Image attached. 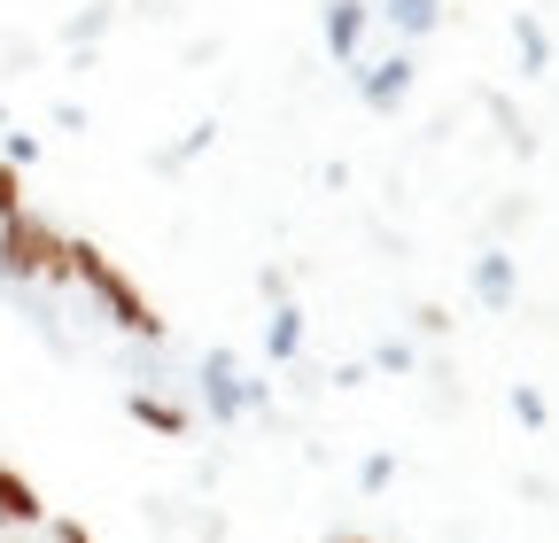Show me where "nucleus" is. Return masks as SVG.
Here are the masks:
<instances>
[{"instance_id": "3", "label": "nucleus", "mask_w": 559, "mask_h": 543, "mask_svg": "<svg viewBox=\"0 0 559 543\" xmlns=\"http://www.w3.org/2000/svg\"><path fill=\"white\" fill-rule=\"evenodd\" d=\"M194 381H202V403H210V420L218 427H234V420H249L257 403L272 396L264 381H241V358L218 342V350H202V365H194Z\"/></svg>"}, {"instance_id": "17", "label": "nucleus", "mask_w": 559, "mask_h": 543, "mask_svg": "<svg viewBox=\"0 0 559 543\" xmlns=\"http://www.w3.org/2000/svg\"><path fill=\"white\" fill-rule=\"evenodd\" d=\"M389 482H396V450H373V458H358V490H366V497H381Z\"/></svg>"}, {"instance_id": "5", "label": "nucleus", "mask_w": 559, "mask_h": 543, "mask_svg": "<svg viewBox=\"0 0 559 543\" xmlns=\"http://www.w3.org/2000/svg\"><path fill=\"white\" fill-rule=\"evenodd\" d=\"M366 24H373L366 0H326L319 32H326V55L342 62V71H358V62H366Z\"/></svg>"}, {"instance_id": "1", "label": "nucleus", "mask_w": 559, "mask_h": 543, "mask_svg": "<svg viewBox=\"0 0 559 543\" xmlns=\"http://www.w3.org/2000/svg\"><path fill=\"white\" fill-rule=\"evenodd\" d=\"M62 264H70V280H86V295L102 303V318L117 326V334H132V342H164V334H171V318L148 303V295H140V280H132V272L102 249V241H86V233H70L62 241Z\"/></svg>"}, {"instance_id": "9", "label": "nucleus", "mask_w": 559, "mask_h": 543, "mask_svg": "<svg viewBox=\"0 0 559 543\" xmlns=\"http://www.w3.org/2000/svg\"><path fill=\"white\" fill-rule=\"evenodd\" d=\"M373 16H389V32H396V47H412V39H428V32H443V0H381Z\"/></svg>"}, {"instance_id": "10", "label": "nucleus", "mask_w": 559, "mask_h": 543, "mask_svg": "<svg viewBox=\"0 0 559 543\" xmlns=\"http://www.w3.org/2000/svg\"><path fill=\"white\" fill-rule=\"evenodd\" d=\"M264 350H272V365H296V358H304V311H296V303H272Z\"/></svg>"}, {"instance_id": "20", "label": "nucleus", "mask_w": 559, "mask_h": 543, "mask_svg": "<svg viewBox=\"0 0 559 543\" xmlns=\"http://www.w3.org/2000/svg\"><path fill=\"white\" fill-rule=\"evenodd\" d=\"M257 295H264V303H296V288H288V272H280V264L257 272Z\"/></svg>"}, {"instance_id": "4", "label": "nucleus", "mask_w": 559, "mask_h": 543, "mask_svg": "<svg viewBox=\"0 0 559 543\" xmlns=\"http://www.w3.org/2000/svg\"><path fill=\"white\" fill-rule=\"evenodd\" d=\"M358 101L373 109V117H396L404 109V94H412V79H419V62H412V47H396V55H381V62H358Z\"/></svg>"}, {"instance_id": "6", "label": "nucleus", "mask_w": 559, "mask_h": 543, "mask_svg": "<svg viewBox=\"0 0 559 543\" xmlns=\"http://www.w3.org/2000/svg\"><path fill=\"white\" fill-rule=\"evenodd\" d=\"M124 420L148 427V435H164V443H179V435L194 427L187 403H171V396H156V388H132V396H124Z\"/></svg>"}, {"instance_id": "24", "label": "nucleus", "mask_w": 559, "mask_h": 543, "mask_svg": "<svg viewBox=\"0 0 559 543\" xmlns=\"http://www.w3.org/2000/svg\"><path fill=\"white\" fill-rule=\"evenodd\" d=\"M0 132H9V109H0Z\"/></svg>"}, {"instance_id": "8", "label": "nucleus", "mask_w": 559, "mask_h": 543, "mask_svg": "<svg viewBox=\"0 0 559 543\" xmlns=\"http://www.w3.org/2000/svg\"><path fill=\"white\" fill-rule=\"evenodd\" d=\"M474 303L498 311V318L513 311V256H506V249H481V256H474Z\"/></svg>"}, {"instance_id": "19", "label": "nucleus", "mask_w": 559, "mask_h": 543, "mask_svg": "<svg viewBox=\"0 0 559 543\" xmlns=\"http://www.w3.org/2000/svg\"><path fill=\"white\" fill-rule=\"evenodd\" d=\"M0 164L32 171V164H39V132H9V141H0Z\"/></svg>"}, {"instance_id": "22", "label": "nucleus", "mask_w": 559, "mask_h": 543, "mask_svg": "<svg viewBox=\"0 0 559 543\" xmlns=\"http://www.w3.org/2000/svg\"><path fill=\"white\" fill-rule=\"evenodd\" d=\"M47 535H55V543H94V528H86V520H47Z\"/></svg>"}, {"instance_id": "13", "label": "nucleus", "mask_w": 559, "mask_h": 543, "mask_svg": "<svg viewBox=\"0 0 559 543\" xmlns=\"http://www.w3.org/2000/svg\"><path fill=\"white\" fill-rule=\"evenodd\" d=\"M109 16H117V9H109V0H94V9H79V16H70V24H62V39H70V47H86V55H94V39L109 32Z\"/></svg>"}, {"instance_id": "16", "label": "nucleus", "mask_w": 559, "mask_h": 543, "mask_svg": "<svg viewBox=\"0 0 559 543\" xmlns=\"http://www.w3.org/2000/svg\"><path fill=\"white\" fill-rule=\"evenodd\" d=\"M506 403H513V420H521V427H551V403H544V388L513 381V396H506Z\"/></svg>"}, {"instance_id": "18", "label": "nucleus", "mask_w": 559, "mask_h": 543, "mask_svg": "<svg viewBox=\"0 0 559 543\" xmlns=\"http://www.w3.org/2000/svg\"><path fill=\"white\" fill-rule=\"evenodd\" d=\"M9 218H24V171L0 164V226H9Z\"/></svg>"}, {"instance_id": "23", "label": "nucleus", "mask_w": 559, "mask_h": 543, "mask_svg": "<svg viewBox=\"0 0 559 543\" xmlns=\"http://www.w3.org/2000/svg\"><path fill=\"white\" fill-rule=\"evenodd\" d=\"M326 543H366V535H326Z\"/></svg>"}, {"instance_id": "15", "label": "nucleus", "mask_w": 559, "mask_h": 543, "mask_svg": "<svg viewBox=\"0 0 559 543\" xmlns=\"http://www.w3.org/2000/svg\"><path fill=\"white\" fill-rule=\"evenodd\" d=\"M481 109H489V117H498V132H506V141H513V148H521V156H536V132H528V124H521V117H513V101H506V94H489V101H481Z\"/></svg>"}, {"instance_id": "2", "label": "nucleus", "mask_w": 559, "mask_h": 543, "mask_svg": "<svg viewBox=\"0 0 559 543\" xmlns=\"http://www.w3.org/2000/svg\"><path fill=\"white\" fill-rule=\"evenodd\" d=\"M62 241L70 233H55L47 218H9L0 226V288H32V280H47V288H62L70 280V264H62Z\"/></svg>"}, {"instance_id": "11", "label": "nucleus", "mask_w": 559, "mask_h": 543, "mask_svg": "<svg viewBox=\"0 0 559 543\" xmlns=\"http://www.w3.org/2000/svg\"><path fill=\"white\" fill-rule=\"evenodd\" d=\"M513 47H521V79H544V71H551V32H544L536 9L513 16Z\"/></svg>"}, {"instance_id": "7", "label": "nucleus", "mask_w": 559, "mask_h": 543, "mask_svg": "<svg viewBox=\"0 0 559 543\" xmlns=\"http://www.w3.org/2000/svg\"><path fill=\"white\" fill-rule=\"evenodd\" d=\"M47 520V497L32 473H16L9 458H0V528H39Z\"/></svg>"}, {"instance_id": "21", "label": "nucleus", "mask_w": 559, "mask_h": 543, "mask_svg": "<svg viewBox=\"0 0 559 543\" xmlns=\"http://www.w3.org/2000/svg\"><path fill=\"white\" fill-rule=\"evenodd\" d=\"M412 326H419V334H451V326H459V318H451V311H443V303H419V311H412Z\"/></svg>"}, {"instance_id": "14", "label": "nucleus", "mask_w": 559, "mask_h": 543, "mask_svg": "<svg viewBox=\"0 0 559 543\" xmlns=\"http://www.w3.org/2000/svg\"><path fill=\"white\" fill-rule=\"evenodd\" d=\"M366 365H373V373H396V381H404V373L419 365V350L404 342V334H389V342H373V358H366Z\"/></svg>"}, {"instance_id": "12", "label": "nucleus", "mask_w": 559, "mask_h": 543, "mask_svg": "<svg viewBox=\"0 0 559 543\" xmlns=\"http://www.w3.org/2000/svg\"><path fill=\"white\" fill-rule=\"evenodd\" d=\"M210 141H218V117H194V124L179 132V141H171V148L156 156V171H187V164H194V156H202Z\"/></svg>"}]
</instances>
